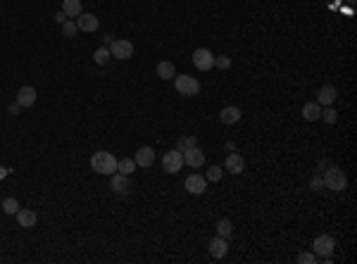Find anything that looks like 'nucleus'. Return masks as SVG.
<instances>
[{
	"instance_id": "nucleus-16",
	"label": "nucleus",
	"mask_w": 357,
	"mask_h": 264,
	"mask_svg": "<svg viewBox=\"0 0 357 264\" xmlns=\"http://www.w3.org/2000/svg\"><path fill=\"white\" fill-rule=\"evenodd\" d=\"M17 221H19V226H24V229H31V226H36V221H38V217H36V212L33 209H17Z\"/></svg>"
},
{
	"instance_id": "nucleus-37",
	"label": "nucleus",
	"mask_w": 357,
	"mask_h": 264,
	"mask_svg": "<svg viewBox=\"0 0 357 264\" xmlns=\"http://www.w3.org/2000/svg\"><path fill=\"white\" fill-rule=\"evenodd\" d=\"M112 41H115L112 36H105V48H110V45H112Z\"/></svg>"
},
{
	"instance_id": "nucleus-14",
	"label": "nucleus",
	"mask_w": 357,
	"mask_h": 264,
	"mask_svg": "<svg viewBox=\"0 0 357 264\" xmlns=\"http://www.w3.org/2000/svg\"><path fill=\"white\" fill-rule=\"evenodd\" d=\"M227 169L229 174H243V169H245V157L240 153H231L227 157Z\"/></svg>"
},
{
	"instance_id": "nucleus-19",
	"label": "nucleus",
	"mask_w": 357,
	"mask_h": 264,
	"mask_svg": "<svg viewBox=\"0 0 357 264\" xmlns=\"http://www.w3.org/2000/svg\"><path fill=\"white\" fill-rule=\"evenodd\" d=\"M219 119L224 121V124H236L240 119V110L234 107V105H229V107H224V110L219 112Z\"/></svg>"
},
{
	"instance_id": "nucleus-22",
	"label": "nucleus",
	"mask_w": 357,
	"mask_h": 264,
	"mask_svg": "<svg viewBox=\"0 0 357 264\" xmlns=\"http://www.w3.org/2000/svg\"><path fill=\"white\" fill-rule=\"evenodd\" d=\"M319 114H322V105H317V102H307L303 107V117L307 121H317Z\"/></svg>"
},
{
	"instance_id": "nucleus-18",
	"label": "nucleus",
	"mask_w": 357,
	"mask_h": 264,
	"mask_svg": "<svg viewBox=\"0 0 357 264\" xmlns=\"http://www.w3.org/2000/svg\"><path fill=\"white\" fill-rule=\"evenodd\" d=\"M62 12L69 19H76L81 14V0H62Z\"/></svg>"
},
{
	"instance_id": "nucleus-15",
	"label": "nucleus",
	"mask_w": 357,
	"mask_h": 264,
	"mask_svg": "<svg viewBox=\"0 0 357 264\" xmlns=\"http://www.w3.org/2000/svg\"><path fill=\"white\" fill-rule=\"evenodd\" d=\"M110 188H112L115 193H119V195H124V193L129 190V176L115 172V174H112V181H110Z\"/></svg>"
},
{
	"instance_id": "nucleus-29",
	"label": "nucleus",
	"mask_w": 357,
	"mask_h": 264,
	"mask_svg": "<svg viewBox=\"0 0 357 264\" xmlns=\"http://www.w3.org/2000/svg\"><path fill=\"white\" fill-rule=\"evenodd\" d=\"M222 176H224L222 167H210V172L205 174V178L207 181H222Z\"/></svg>"
},
{
	"instance_id": "nucleus-17",
	"label": "nucleus",
	"mask_w": 357,
	"mask_h": 264,
	"mask_svg": "<svg viewBox=\"0 0 357 264\" xmlns=\"http://www.w3.org/2000/svg\"><path fill=\"white\" fill-rule=\"evenodd\" d=\"M336 100V88L331 86V84H326V86H322L319 90H317V105H331Z\"/></svg>"
},
{
	"instance_id": "nucleus-4",
	"label": "nucleus",
	"mask_w": 357,
	"mask_h": 264,
	"mask_svg": "<svg viewBox=\"0 0 357 264\" xmlns=\"http://www.w3.org/2000/svg\"><path fill=\"white\" fill-rule=\"evenodd\" d=\"M181 167H184V153H179V150H169V153H164L162 169L167 172V174H176V172H181Z\"/></svg>"
},
{
	"instance_id": "nucleus-35",
	"label": "nucleus",
	"mask_w": 357,
	"mask_h": 264,
	"mask_svg": "<svg viewBox=\"0 0 357 264\" xmlns=\"http://www.w3.org/2000/svg\"><path fill=\"white\" fill-rule=\"evenodd\" d=\"M329 167H331V162H329V160H322V162H319V169H329Z\"/></svg>"
},
{
	"instance_id": "nucleus-30",
	"label": "nucleus",
	"mask_w": 357,
	"mask_h": 264,
	"mask_svg": "<svg viewBox=\"0 0 357 264\" xmlns=\"http://www.w3.org/2000/svg\"><path fill=\"white\" fill-rule=\"evenodd\" d=\"M298 262L300 264H314V262H319V257L314 253H303V255H298Z\"/></svg>"
},
{
	"instance_id": "nucleus-7",
	"label": "nucleus",
	"mask_w": 357,
	"mask_h": 264,
	"mask_svg": "<svg viewBox=\"0 0 357 264\" xmlns=\"http://www.w3.org/2000/svg\"><path fill=\"white\" fill-rule=\"evenodd\" d=\"M193 65L200 69V72H210L215 67V55L207 50V48H198L193 53Z\"/></svg>"
},
{
	"instance_id": "nucleus-10",
	"label": "nucleus",
	"mask_w": 357,
	"mask_h": 264,
	"mask_svg": "<svg viewBox=\"0 0 357 264\" xmlns=\"http://www.w3.org/2000/svg\"><path fill=\"white\" fill-rule=\"evenodd\" d=\"M184 165L193 167V169H198V167L205 165V153L195 145V148H191V150H186L184 153Z\"/></svg>"
},
{
	"instance_id": "nucleus-21",
	"label": "nucleus",
	"mask_w": 357,
	"mask_h": 264,
	"mask_svg": "<svg viewBox=\"0 0 357 264\" xmlns=\"http://www.w3.org/2000/svg\"><path fill=\"white\" fill-rule=\"evenodd\" d=\"M117 172H119V174L131 176L133 172H136V160H133V157H124V160H117Z\"/></svg>"
},
{
	"instance_id": "nucleus-9",
	"label": "nucleus",
	"mask_w": 357,
	"mask_h": 264,
	"mask_svg": "<svg viewBox=\"0 0 357 264\" xmlns=\"http://www.w3.org/2000/svg\"><path fill=\"white\" fill-rule=\"evenodd\" d=\"M76 26H79V31H98V26H100V22H98L96 14H88V12H81L79 17H76Z\"/></svg>"
},
{
	"instance_id": "nucleus-23",
	"label": "nucleus",
	"mask_w": 357,
	"mask_h": 264,
	"mask_svg": "<svg viewBox=\"0 0 357 264\" xmlns=\"http://www.w3.org/2000/svg\"><path fill=\"white\" fill-rule=\"evenodd\" d=\"M93 60H96V65L105 67L110 60H112V53H110V48H105V45H103V48H98L96 53H93Z\"/></svg>"
},
{
	"instance_id": "nucleus-34",
	"label": "nucleus",
	"mask_w": 357,
	"mask_h": 264,
	"mask_svg": "<svg viewBox=\"0 0 357 264\" xmlns=\"http://www.w3.org/2000/svg\"><path fill=\"white\" fill-rule=\"evenodd\" d=\"M19 110H22V105H19V102L14 100V102L10 105V114H19Z\"/></svg>"
},
{
	"instance_id": "nucleus-3",
	"label": "nucleus",
	"mask_w": 357,
	"mask_h": 264,
	"mask_svg": "<svg viewBox=\"0 0 357 264\" xmlns=\"http://www.w3.org/2000/svg\"><path fill=\"white\" fill-rule=\"evenodd\" d=\"M174 88H176L181 95H198L200 84H198V79L188 77V74H181V77H174Z\"/></svg>"
},
{
	"instance_id": "nucleus-27",
	"label": "nucleus",
	"mask_w": 357,
	"mask_h": 264,
	"mask_svg": "<svg viewBox=\"0 0 357 264\" xmlns=\"http://www.w3.org/2000/svg\"><path fill=\"white\" fill-rule=\"evenodd\" d=\"M319 119H324L326 124H336V119H338V112H336L331 105H326L324 110H322V114H319Z\"/></svg>"
},
{
	"instance_id": "nucleus-20",
	"label": "nucleus",
	"mask_w": 357,
	"mask_h": 264,
	"mask_svg": "<svg viewBox=\"0 0 357 264\" xmlns=\"http://www.w3.org/2000/svg\"><path fill=\"white\" fill-rule=\"evenodd\" d=\"M157 77L162 79V81H172L176 77V69H174L172 62H160L157 65Z\"/></svg>"
},
{
	"instance_id": "nucleus-28",
	"label": "nucleus",
	"mask_w": 357,
	"mask_h": 264,
	"mask_svg": "<svg viewBox=\"0 0 357 264\" xmlns=\"http://www.w3.org/2000/svg\"><path fill=\"white\" fill-rule=\"evenodd\" d=\"M76 31H79V26H76V22H72V19H67V22L62 24V36H65V38L76 36Z\"/></svg>"
},
{
	"instance_id": "nucleus-6",
	"label": "nucleus",
	"mask_w": 357,
	"mask_h": 264,
	"mask_svg": "<svg viewBox=\"0 0 357 264\" xmlns=\"http://www.w3.org/2000/svg\"><path fill=\"white\" fill-rule=\"evenodd\" d=\"M312 248H314V255L322 260V257L334 255L336 243H334V238H331V236H317V238H314V243H312Z\"/></svg>"
},
{
	"instance_id": "nucleus-24",
	"label": "nucleus",
	"mask_w": 357,
	"mask_h": 264,
	"mask_svg": "<svg viewBox=\"0 0 357 264\" xmlns=\"http://www.w3.org/2000/svg\"><path fill=\"white\" fill-rule=\"evenodd\" d=\"M195 145H198L195 136H181V138L176 141V150H179V153H186V150H191Z\"/></svg>"
},
{
	"instance_id": "nucleus-38",
	"label": "nucleus",
	"mask_w": 357,
	"mask_h": 264,
	"mask_svg": "<svg viewBox=\"0 0 357 264\" xmlns=\"http://www.w3.org/2000/svg\"><path fill=\"white\" fill-rule=\"evenodd\" d=\"M350 2H355V0H350Z\"/></svg>"
},
{
	"instance_id": "nucleus-2",
	"label": "nucleus",
	"mask_w": 357,
	"mask_h": 264,
	"mask_svg": "<svg viewBox=\"0 0 357 264\" xmlns=\"http://www.w3.org/2000/svg\"><path fill=\"white\" fill-rule=\"evenodd\" d=\"M324 186L329 190H343L348 186V176L343 169H338V167H329V172L324 174Z\"/></svg>"
},
{
	"instance_id": "nucleus-1",
	"label": "nucleus",
	"mask_w": 357,
	"mask_h": 264,
	"mask_svg": "<svg viewBox=\"0 0 357 264\" xmlns=\"http://www.w3.org/2000/svg\"><path fill=\"white\" fill-rule=\"evenodd\" d=\"M91 169L96 174H103V176H112L117 172V160L112 153H105V150H98L93 157H91Z\"/></svg>"
},
{
	"instance_id": "nucleus-32",
	"label": "nucleus",
	"mask_w": 357,
	"mask_h": 264,
	"mask_svg": "<svg viewBox=\"0 0 357 264\" xmlns=\"http://www.w3.org/2000/svg\"><path fill=\"white\" fill-rule=\"evenodd\" d=\"M310 186H312V190H322V188H324V178H322V176H314L312 181H310Z\"/></svg>"
},
{
	"instance_id": "nucleus-33",
	"label": "nucleus",
	"mask_w": 357,
	"mask_h": 264,
	"mask_svg": "<svg viewBox=\"0 0 357 264\" xmlns=\"http://www.w3.org/2000/svg\"><path fill=\"white\" fill-rule=\"evenodd\" d=\"M67 19H69V17H67L65 12H57V14H55V22H57V24H65Z\"/></svg>"
},
{
	"instance_id": "nucleus-25",
	"label": "nucleus",
	"mask_w": 357,
	"mask_h": 264,
	"mask_svg": "<svg viewBox=\"0 0 357 264\" xmlns=\"http://www.w3.org/2000/svg\"><path fill=\"white\" fill-rule=\"evenodd\" d=\"M231 233H234V224L229 219H222L217 224V236H222V238H231Z\"/></svg>"
},
{
	"instance_id": "nucleus-12",
	"label": "nucleus",
	"mask_w": 357,
	"mask_h": 264,
	"mask_svg": "<svg viewBox=\"0 0 357 264\" xmlns=\"http://www.w3.org/2000/svg\"><path fill=\"white\" fill-rule=\"evenodd\" d=\"M207 248H210V255H212V257L222 260V257L229 253V238L217 236V238H212V241H210V245H207Z\"/></svg>"
},
{
	"instance_id": "nucleus-26",
	"label": "nucleus",
	"mask_w": 357,
	"mask_h": 264,
	"mask_svg": "<svg viewBox=\"0 0 357 264\" xmlns=\"http://www.w3.org/2000/svg\"><path fill=\"white\" fill-rule=\"evenodd\" d=\"M17 209H19V200L17 198L2 200V212H5V214H17Z\"/></svg>"
},
{
	"instance_id": "nucleus-11",
	"label": "nucleus",
	"mask_w": 357,
	"mask_h": 264,
	"mask_svg": "<svg viewBox=\"0 0 357 264\" xmlns=\"http://www.w3.org/2000/svg\"><path fill=\"white\" fill-rule=\"evenodd\" d=\"M36 100H38V93H36V88L22 86L19 90H17V102H19L22 107H31Z\"/></svg>"
},
{
	"instance_id": "nucleus-13",
	"label": "nucleus",
	"mask_w": 357,
	"mask_h": 264,
	"mask_svg": "<svg viewBox=\"0 0 357 264\" xmlns=\"http://www.w3.org/2000/svg\"><path fill=\"white\" fill-rule=\"evenodd\" d=\"M133 160H136V167H150L152 162H155V153H152L150 145H143V148L136 150Z\"/></svg>"
},
{
	"instance_id": "nucleus-5",
	"label": "nucleus",
	"mask_w": 357,
	"mask_h": 264,
	"mask_svg": "<svg viewBox=\"0 0 357 264\" xmlns=\"http://www.w3.org/2000/svg\"><path fill=\"white\" fill-rule=\"evenodd\" d=\"M110 53H112V57H117V60H129V57H133V43L126 41V38H117V41H112V45H110Z\"/></svg>"
},
{
	"instance_id": "nucleus-36",
	"label": "nucleus",
	"mask_w": 357,
	"mask_h": 264,
	"mask_svg": "<svg viewBox=\"0 0 357 264\" xmlns=\"http://www.w3.org/2000/svg\"><path fill=\"white\" fill-rule=\"evenodd\" d=\"M7 172H10V169H5V167H0V181H2V178L7 176Z\"/></svg>"
},
{
	"instance_id": "nucleus-8",
	"label": "nucleus",
	"mask_w": 357,
	"mask_h": 264,
	"mask_svg": "<svg viewBox=\"0 0 357 264\" xmlns=\"http://www.w3.org/2000/svg\"><path fill=\"white\" fill-rule=\"evenodd\" d=\"M186 190L188 193H193V195H200V193H205L207 188V178L203 174H191L188 178H186Z\"/></svg>"
},
{
	"instance_id": "nucleus-31",
	"label": "nucleus",
	"mask_w": 357,
	"mask_h": 264,
	"mask_svg": "<svg viewBox=\"0 0 357 264\" xmlns=\"http://www.w3.org/2000/svg\"><path fill=\"white\" fill-rule=\"evenodd\" d=\"M215 67H219V69H229V67H231V60H229L227 55H215Z\"/></svg>"
}]
</instances>
